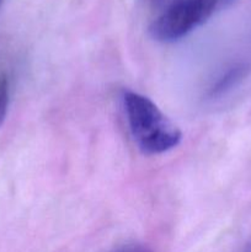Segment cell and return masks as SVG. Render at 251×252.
Wrapping results in <instances>:
<instances>
[{"mask_svg":"<svg viewBox=\"0 0 251 252\" xmlns=\"http://www.w3.org/2000/svg\"><path fill=\"white\" fill-rule=\"evenodd\" d=\"M122 100L130 134L143 154H164L181 143V130L149 97L126 90Z\"/></svg>","mask_w":251,"mask_h":252,"instance_id":"obj_1","label":"cell"},{"mask_svg":"<svg viewBox=\"0 0 251 252\" xmlns=\"http://www.w3.org/2000/svg\"><path fill=\"white\" fill-rule=\"evenodd\" d=\"M220 0H175L149 26L153 39L171 43L184 38L213 15Z\"/></svg>","mask_w":251,"mask_h":252,"instance_id":"obj_2","label":"cell"},{"mask_svg":"<svg viewBox=\"0 0 251 252\" xmlns=\"http://www.w3.org/2000/svg\"><path fill=\"white\" fill-rule=\"evenodd\" d=\"M10 102V79L4 70L0 71V127L5 122Z\"/></svg>","mask_w":251,"mask_h":252,"instance_id":"obj_4","label":"cell"},{"mask_svg":"<svg viewBox=\"0 0 251 252\" xmlns=\"http://www.w3.org/2000/svg\"><path fill=\"white\" fill-rule=\"evenodd\" d=\"M0 4H1V0H0Z\"/></svg>","mask_w":251,"mask_h":252,"instance_id":"obj_6","label":"cell"},{"mask_svg":"<svg viewBox=\"0 0 251 252\" xmlns=\"http://www.w3.org/2000/svg\"><path fill=\"white\" fill-rule=\"evenodd\" d=\"M113 252H153V251L152 249L143 245V244L130 243V244H126V245L120 246V248L116 249Z\"/></svg>","mask_w":251,"mask_h":252,"instance_id":"obj_5","label":"cell"},{"mask_svg":"<svg viewBox=\"0 0 251 252\" xmlns=\"http://www.w3.org/2000/svg\"><path fill=\"white\" fill-rule=\"evenodd\" d=\"M246 73H248V66L245 64H234L229 66L209 86L207 90V97L216 100L228 94L245 78Z\"/></svg>","mask_w":251,"mask_h":252,"instance_id":"obj_3","label":"cell"}]
</instances>
